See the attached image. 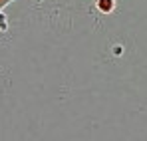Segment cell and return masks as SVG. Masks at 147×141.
Listing matches in <instances>:
<instances>
[{
	"mask_svg": "<svg viewBox=\"0 0 147 141\" xmlns=\"http://www.w3.org/2000/svg\"><path fill=\"white\" fill-rule=\"evenodd\" d=\"M113 0H98V8L99 12H111L113 10Z\"/></svg>",
	"mask_w": 147,
	"mask_h": 141,
	"instance_id": "obj_1",
	"label": "cell"
}]
</instances>
